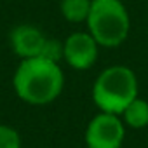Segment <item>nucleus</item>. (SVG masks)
<instances>
[{"label":"nucleus","instance_id":"1","mask_svg":"<svg viewBox=\"0 0 148 148\" xmlns=\"http://www.w3.org/2000/svg\"><path fill=\"white\" fill-rule=\"evenodd\" d=\"M18 98L28 105H49L64 87V75L59 63H52L45 58L21 59L12 79Z\"/></svg>","mask_w":148,"mask_h":148},{"label":"nucleus","instance_id":"2","mask_svg":"<svg viewBox=\"0 0 148 148\" xmlns=\"http://www.w3.org/2000/svg\"><path fill=\"white\" fill-rule=\"evenodd\" d=\"M136 98L138 79L134 71L124 64H113L103 70L92 86V101L105 113L122 115L125 106Z\"/></svg>","mask_w":148,"mask_h":148},{"label":"nucleus","instance_id":"3","mask_svg":"<svg viewBox=\"0 0 148 148\" xmlns=\"http://www.w3.org/2000/svg\"><path fill=\"white\" fill-rule=\"evenodd\" d=\"M86 23L87 32L101 47H119L131 30L129 12L120 0H92Z\"/></svg>","mask_w":148,"mask_h":148},{"label":"nucleus","instance_id":"4","mask_svg":"<svg viewBox=\"0 0 148 148\" xmlns=\"http://www.w3.org/2000/svg\"><path fill=\"white\" fill-rule=\"evenodd\" d=\"M84 138L87 148H122L125 124L122 122L120 115L101 112L87 124Z\"/></svg>","mask_w":148,"mask_h":148},{"label":"nucleus","instance_id":"5","mask_svg":"<svg viewBox=\"0 0 148 148\" xmlns=\"http://www.w3.org/2000/svg\"><path fill=\"white\" fill-rule=\"evenodd\" d=\"M63 59L75 70H89L98 59V42L89 32H75L64 42Z\"/></svg>","mask_w":148,"mask_h":148},{"label":"nucleus","instance_id":"6","mask_svg":"<svg viewBox=\"0 0 148 148\" xmlns=\"http://www.w3.org/2000/svg\"><path fill=\"white\" fill-rule=\"evenodd\" d=\"M47 37L33 25H19L11 32V47L21 59L40 56Z\"/></svg>","mask_w":148,"mask_h":148},{"label":"nucleus","instance_id":"7","mask_svg":"<svg viewBox=\"0 0 148 148\" xmlns=\"http://www.w3.org/2000/svg\"><path fill=\"white\" fill-rule=\"evenodd\" d=\"M122 122L132 129H143L148 125V101L136 98L132 99L120 115Z\"/></svg>","mask_w":148,"mask_h":148},{"label":"nucleus","instance_id":"8","mask_svg":"<svg viewBox=\"0 0 148 148\" xmlns=\"http://www.w3.org/2000/svg\"><path fill=\"white\" fill-rule=\"evenodd\" d=\"M92 0H61V14L70 23H84L87 21Z\"/></svg>","mask_w":148,"mask_h":148},{"label":"nucleus","instance_id":"9","mask_svg":"<svg viewBox=\"0 0 148 148\" xmlns=\"http://www.w3.org/2000/svg\"><path fill=\"white\" fill-rule=\"evenodd\" d=\"M63 54H64V45L61 40L58 38H47L45 40V45L40 52V58H45L52 63H59L63 59Z\"/></svg>","mask_w":148,"mask_h":148},{"label":"nucleus","instance_id":"10","mask_svg":"<svg viewBox=\"0 0 148 148\" xmlns=\"http://www.w3.org/2000/svg\"><path fill=\"white\" fill-rule=\"evenodd\" d=\"M0 148H21V136L14 127L0 124Z\"/></svg>","mask_w":148,"mask_h":148}]
</instances>
